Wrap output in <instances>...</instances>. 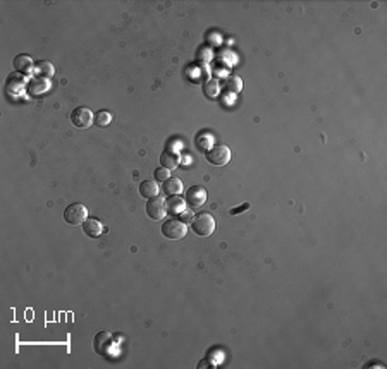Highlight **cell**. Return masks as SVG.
<instances>
[{"label":"cell","mask_w":387,"mask_h":369,"mask_svg":"<svg viewBox=\"0 0 387 369\" xmlns=\"http://www.w3.org/2000/svg\"><path fill=\"white\" fill-rule=\"evenodd\" d=\"M181 191H183V182H181L179 177L170 176L167 181H164V192L167 196H177Z\"/></svg>","instance_id":"cell-12"},{"label":"cell","mask_w":387,"mask_h":369,"mask_svg":"<svg viewBox=\"0 0 387 369\" xmlns=\"http://www.w3.org/2000/svg\"><path fill=\"white\" fill-rule=\"evenodd\" d=\"M191 228L196 235L200 237H208L214 234L215 230V220L210 213H198L193 216L191 220Z\"/></svg>","instance_id":"cell-1"},{"label":"cell","mask_w":387,"mask_h":369,"mask_svg":"<svg viewBox=\"0 0 387 369\" xmlns=\"http://www.w3.org/2000/svg\"><path fill=\"white\" fill-rule=\"evenodd\" d=\"M250 208V203H245V204H241V206H238V208H231V211H229V215H239V213H243V211H246V209Z\"/></svg>","instance_id":"cell-20"},{"label":"cell","mask_w":387,"mask_h":369,"mask_svg":"<svg viewBox=\"0 0 387 369\" xmlns=\"http://www.w3.org/2000/svg\"><path fill=\"white\" fill-rule=\"evenodd\" d=\"M165 203H167V211L170 213V215H179V213L184 211V203H186V201L183 199V197L172 196V197H169Z\"/></svg>","instance_id":"cell-14"},{"label":"cell","mask_w":387,"mask_h":369,"mask_svg":"<svg viewBox=\"0 0 387 369\" xmlns=\"http://www.w3.org/2000/svg\"><path fill=\"white\" fill-rule=\"evenodd\" d=\"M179 155L176 153V151H172V150H165L164 153L160 155V163H162V167L164 169H167V170H174L176 169L177 165H179Z\"/></svg>","instance_id":"cell-10"},{"label":"cell","mask_w":387,"mask_h":369,"mask_svg":"<svg viewBox=\"0 0 387 369\" xmlns=\"http://www.w3.org/2000/svg\"><path fill=\"white\" fill-rule=\"evenodd\" d=\"M110 122H112V114L110 112H105V110L96 112L95 117H93V124L98 126V127H107Z\"/></svg>","instance_id":"cell-16"},{"label":"cell","mask_w":387,"mask_h":369,"mask_svg":"<svg viewBox=\"0 0 387 369\" xmlns=\"http://www.w3.org/2000/svg\"><path fill=\"white\" fill-rule=\"evenodd\" d=\"M205 368H210V369H214V366H212L208 361H201V363L198 364V369H205Z\"/></svg>","instance_id":"cell-21"},{"label":"cell","mask_w":387,"mask_h":369,"mask_svg":"<svg viewBox=\"0 0 387 369\" xmlns=\"http://www.w3.org/2000/svg\"><path fill=\"white\" fill-rule=\"evenodd\" d=\"M226 89L231 93H239L243 89V79L239 76H229L226 79Z\"/></svg>","instance_id":"cell-17"},{"label":"cell","mask_w":387,"mask_h":369,"mask_svg":"<svg viewBox=\"0 0 387 369\" xmlns=\"http://www.w3.org/2000/svg\"><path fill=\"white\" fill-rule=\"evenodd\" d=\"M83 232L86 234L88 237H91V239H98L100 235L105 232V227H103V223L100 220L96 218H88L86 221H84L83 225Z\"/></svg>","instance_id":"cell-9"},{"label":"cell","mask_w":387,"mask_h":369,"mask_svg":"<svg viewBox=\"0 0 387 369\" xmlns=\"http://www.w3.org/2000/svg\"><path fill=\"white\" fill-rule=\"evenodd\" d=\"M158 191H160V187H158V184L155 181H143L141 184H139V194H141L143 197H155L158 196Z\"/></svg>","instance_id":"cell-13"},{"label":"cell","mask_w":387,"mask_h":369,"mask_svg":"<svg viewBox=\"0 0 387 369\" xmlns=\"http://www.w3.org/2000/svg\"><path fill=\"white\" fill-rule=\"evenodd\" d=\"M14 69H15V72H19V74H29L31 72V67H33V59H31L29 55H17L14 59Z\"/></svg>","instance_id":"cell-11"},{"label":"cell","mask_w":387,"mask_h":369,"mask_svg":"<svg viewBox=\"0 0 387 369\" xmlns=\"http://www.w3.org/2000/svg\"><path fill=\"white\" fill-rule=\"evenodd\" d=\"M93 349H95V352L100 356L110 354V351L114 349V337H112V333H108V332L96 333L95 339H93Z\"/></svg>","instance_id":"cell-5"},{"label":"cell","mask_w":387,"mask_h":369,"mask_svg":"<svg viewBox=\"0 0 387 369\" xmlns=\"http://www.w3.org/2000/svg\"><path fill=\"white\" fill-rule=\"evenodd\" d=\"M34 72H36V76H40L41 79L43 77H52L53 72H55V69H53V65L50 64L48 60H41V62H36V65H34Z\"/></svg>","instance_id":"cell-15"},{"label":"cell","mask_w":387,"mask_h":369,"mask_svg":"<svg viewBox=\"0 0 387 369\" xmlns=\"http://www.w3.org/2000/svg\"><path fill=\"white\" fill-rule=\"evenodd\" d=\"M93 112L86 107H77L71 112V122L79 129H86L93 124Z\"/></svg>","instance_id":"cell-7"},{"label":"cell","mask_w":387,"mask_h":369,"mask_svg":"<svg viewBox=\"0 0 387 369\" xmlns=\"http://www.w3.org/2000/svg\"><path fill=\"white\" fill-rule=\"evenodd\" d=\"M146 215H148V218L152 220H162L165 216V213H167V203H165L164 197H150L148 203H146Z\"/></svg>","instance_id":"cell-6"},{"label":"cell","mask_w":387,"mask_h":369,"mask_svg":"<svg viewBox=\"0 0 387 369\" xmlns=\"http://www.w3.org/2000/svg\"><path fill=\"white\" fill-rule=\"evenodd\" d=\"M205 158L208 160V163H212L215 167L227 165L231 160V150L226 145H215L210 150L205 151Z\"/></svg>","instance_id":"cell-4"},{"label":"cell","mask_w":387,"mask_h":369,"mask_svg":"<svg viewBox=\"0 0 387 369\" xmlns=\"http://www.w3.org/2000/svg\"><path fill=\"white\" fill-rule=\"evenodd\" d=\"M169 177H170V172L167 169H164V167H160V169L155 170V179H157V181L164 182V181H167Z\"/></svg>","instance_id":"cell-18"},{"label":"cell","mask_w":387,"mask_h":369,"mask_svg":"<svg viewBox=\"0 0 387 369\" xmlns=\"http://www.w3.org/2000/svg\"><path fill=\"white\" fill-rule=\"evenodd\" d=\"M162 234L170 240H181L188 234V225L183 220L170 218L167 221H164V225H162Z\"/></svg>","instance_id":"cell-2"},{"label":"cell","mask_w":387,"mask_h":369,"mask_svg":"<svg viewBox=\"0 0 387 369\" xmlns=\"http://www.w3.org/2000/svg\"><path fill=\"white\" fill-rule=\"evenodd\" d=\"M184 201H186V204L191 208L203 206L205 201H207V191H205V187H201V185H191V187L186 191Z\"/></svg>","instance_id":"cell-8"},{"label":"cell","mask_w":387,"mask_h":369,"mask_svg":"<svg viewBox=\"0 0 387 369\" xmlns=\"http://www.w3.org/2000/svg\"><path fill=\"white\" fill-rule=\"evenodd\" d=\"M205 93H207L208 96H217V83L215 81H210V83H207L205 84Z\"/></svg>","instance_id":"cell-19"},{"label":"cell","mask_w":387,"mask_h":369,"mask_svg":"<svg viewBox=\"0 0 387 369\" xmlns=\"http://www.w3.org/2000/svg\"><path fill=\"white\" fill-rule=\"evenodd\" d=\"M64 220L67 221L69 225L72 227H77V225H83L84 221L88 220V209L84 204L81 203H72L65 208L64 211Z\"/></svg>","instance_id":"cell-3"}]
</instances>
